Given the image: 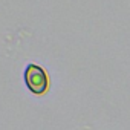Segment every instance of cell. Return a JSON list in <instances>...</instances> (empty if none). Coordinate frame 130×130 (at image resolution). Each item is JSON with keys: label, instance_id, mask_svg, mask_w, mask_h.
Masks as SVG:
<instances>
[{"label": "cell", "instance_id": "6da1fadb", "mask_svg": "<svg viewBox=\"0 0 130 130\" xmlns=\"http://www.w3.org/2000/svg\"><path fill=\"white\" fill-rule=\"evenodd\" d=\"M23 81L28 90L32 92L34 95H43L49 89V77L46 71L38 64H28L23 72Z\"/></svg>", "mask_w": 130, "mask_h": 130}]
</instances>
